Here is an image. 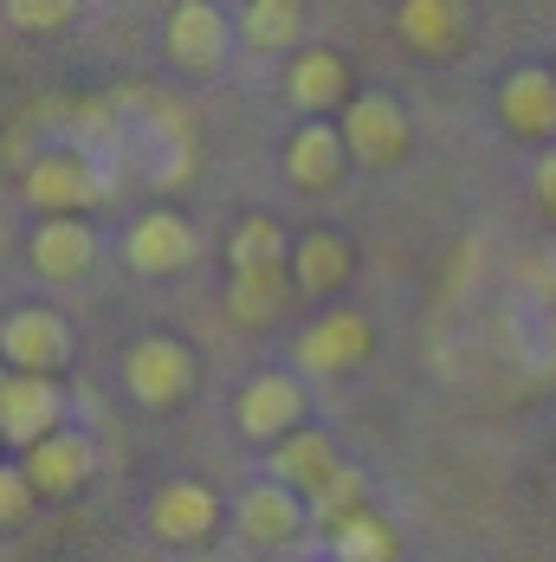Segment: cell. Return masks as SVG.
<instances>
[{"label": "cell", "mask_w": 556, "mask_h": 562, "mask_svg": "<svg viewBox=\"0 0 556 562\" xmlns=\"http://www.w3.org/2000/svg\"><path fill=\"white\" fill-rule=\"evenodd\" d=\"M194 349L181 337H143L130 342V356H123V389L136 394L143 407H156V414H168V407H181L188 394H194Z\"/></svg>", "instance_id": "6da1fadb"}, {"label": "cell", "mask_w": 556, "mask_h": 562, "mask_svg": "<svg viewBox=\"0 0 556 562\" xmlns=\"http://www.w3.org/2000/svg\"><path fill=\"white\" fill-rule=\"evenodd\" d=\"M20 194H26L40 214H85V207L104 201V175L91 169L85 149H46V156L26 162Z\"/></svg>", "instance_id": "7a4b0ae2"}, {"label": "cell", "mask_w": 556, "mask_h": 562, "mask_svg": "<svg viewBox=\"0 0 556 562\" xmlns=\"http://www.w3.org/2000/svg\"><path fill=\"white\" fill-rule=\"evenodd\" d=\"M233 524H240V537L246 543H259V550H285V543H298L304 530H311V505H304V492H291L285 479H259V485H246L240 498H233Z\"/></svg>", "instance_id": "3957f363"}, {"label": "cell", "mask_w": 556, "mask_h": 562, "mask_svg": "<svg viewBox=\"0 0 556 562\" xmlns=\"http://www.w3.org/2000/svg\"><path fill=\"white\" fill-rule=\"evenodd\" d=\"M343 143H349V162H363V169H394V162L408 156L414 130H408V111H401L394 98L369 91V98H349V104H343Z\"/></svg>", "instance_id": "277c9868"}, {"label": "cell", "mask_w": 556, "mask_h": 562, "mask_svg": "<svg viewBox=\"0 0 556 562\" xmlns=\"http://www.w3.org/2000/svg\"><path fill=\"white\" fill-rule=\"evenodd\" d=\"M65 427V394L53 375H33V369H13L7 389H0V440L7 447H40L46 434Z\"/></svg>", "instance_id": "5b68a950"}, {"label": "cell", "mask_w": 556, "mask_h": 562, "mask_svg": "<svg viewBox=\"0 0 556 562\" xmlns=\"http://www.w3.org/2000/svg\"><path fill=\"white\" fill-rule=\"evenodd\" d=\"M0 356L13 369H33V375H53L71 362V324L58 317L53 304H20L0 317Z\"/></svg>", "instance_id": "8992f818"}, {"label": "cell", "mask_w": 556, "mask_h": 562, "mask_svg": "<svg viewBox=\"0 0 556 562\" xmlns=\"http://www.w3.org/2000/svg\"><path fill=\"white\" fill-rule=\"evenodd\" d=\"M163 53L175 71H214L226 58V13L214 0H175L163 20Z\"/></svg>", "instance_id": "52a82bcc"}, {"label": "cell", "mask_w": 556, "mask_h": 562, "mask_svg": "<svg viewBox=\"0 0 556 562\" xmlns=\"http://www.w3.org/2000/svg\"><path fill=\"white\" fill-rule=\"evenodd\" d=\"M194 252H201V239H194V226L181 221L175 207H149L143 221L123 233V259H130V272H143V279L181 272Z\"/></svg>", "instance_id": "ba28073f"}, {"label": "cell", "mask_w": 556, "mask_h": 562, "mask_svg": "<svg viewBox=\"0 0 556 562\" xmlns=\"http://www.w3.org/2000/svg\"><path fill=\"white\" fill-rule=\"evenodd\" d=\"M233 420H240L246 440H266V447L285 440L291 427H304V389H298V375H278V369L253 375L240 389V401H233Z\"/></svg>", "instance_id": "9c48e42d"}, {"label": "cell", "mask_w": 556, "mask_h": 562, "mask_svg": "<svg viewBox=\"0 0 556 562\" xmlns=\"http://www.w3.org/2000/svg\"><path fill=\"white\" fill-rule=\"evenodd\" d=\"M26 259L46 284H71L98 266V233L85 226V214H46L26 239Z\"/></svg>", "instance_id": "30bf717a"}, {"label": "cell", "mask_w": 556, "mask_h": 562, "mask_svg": "<svg viewBox=\"0 0 556 562\" xmlns=\"http://www.w3.org/2000/svg\"><path fill=\"white\" fill-rule=\"evenodd\" d=\"M149 530L163 543H208L221 530V492H208L201 479H168L149 498Z\"/></svg>", "instance_id": "8fae6325"}, {"label": "cell", "mask_w": 556, "mask_h": 562, "mask_svg": "<svg viewBox=\"0 0 556 562\" xmlns=\"http://www.w3.org/2000/svg\"><path fill=\"white\" fill-rule=\"evenodd\" d=\"M369 349H376L369 317L363 311H331V317H318L298 337V369H311V375H349Z\"/></svg>", "instance_id": "7c38bea8"}, {"label": "cell", "mask_w": 556, "mask_h": 562, "mask_svg": "<svg viewBox=\"0 0 556 562\" xmlns=\"http://www.w3.org/2000/svg\"><path fill=\"white\" fill-rule=\"evenodd\" d=\"M499 123L524 143H551L556 136V71L544 65H518L499 85Z\"/></svg>", "instance_id": "4fadbf2b"}, {"label": "cell", "mask_w": 556, "mask_h": 562, "mask_svg": "<svg viewBox=\"0 0 556 562\" xmlns=\"http://www.w3.org/2000/svg\"><path fill=\"white\" fill-rule=\"evenodd\" d=\"M26 479L40 485V498H71L91 472H98V447L78 434V427H58V434H46L40 447H26Z\"/></svg>", "instance_id": "5bb4252c"}, {"label": "cell", "mask_w": 556, "mask_h": 562, "mask_svg": "<svg viewBox=\"0 0 556 562\" xmlns=\"http://www.w3.org/2000/svg\"><path fill=\"white\" fill-rule=\"evenodd\" d=\"M466 20H472L466 0H401L394 7V33L408 40V53H421V58L459 53L466 46Z\"/></svg>", "instance_id": "9a60e30c"}, {"label": "cell", "mask_w": 556, "mask_h": 562, "mask_svg": "<svg viewBox=\"0 0 556 562\" xmlns=\"http://www.w3.org/2000/svg\"><path fill=\"white\" fill-rule=\"evenodd\" d=\"M343 162H349V143H343V123L331 116H304L285 143V175L298 188H336Z\"/></svg>", "instance_id": "2e32d148"}, {"label": "cell", "mask_w": 556, "mask_h": 562, "mask_svg": "<svg viewBox=\"0 0 556 562\" xmlns=\"http://www.w3.org/2000/svg\"><path fill=\"white\" fill-rule=\"evenodd\" d=\"M356 272V246L331 233V226H311L304 239H291V279L304 297H336Z\"/></svg>", "instance_id": "e0dca14e"}, {"label": "cell", "mask_w": 556, "mask_h": 562, "mask_svg": "<svg viewBox=\"0 0 556 562\" xmlns=\"http://www.w3.org/2000/svg\"><path fill=\"white\" fill-rule=\"evenodd\" d=\"M336 465H343V452H336V440L331 434H318V427H291V434L273 440V452H266V472L285 479L291 492H304V498L331 479Z\"/></svg>", "instance_id": "ac0fdd59"}, {"label": "cell", "mask_w": 556, "mask_h": 562, "mask_svg": "<svg viewBox=\"0 0 556 562\" xmlns=\"http://www.w3.org/2000/svg\"><path fill=\"white\" fill-rule=\"evenodd\" d=\"M291 291H298L291 266H240L233 284H226V311H233L246 330H259V324H273L278 311L291 304Z\"/></svg>", "instance_id": "d6986e66"}, {"label": "cell", "mask_w": 556, "mask_h": 562, "mask_svg": "<svg viewBox=\"0 0 556 562\" xmlns=\"http://www.w3.org/2000/svg\"><path fill=\"white\" fill-rule=\"evenodd\" d=\"M285 91H291V104L304 116H331L349 104V65L336 53H298V65H291V78H285Z\"/></svg>", "instance_id": "ffe728a7"}, {"label": "cell", "mask_w": 556, "mask_h": 562, "mask_svg": "<svg viewBox=\"0 0 556 562\" xmlns=\"http://www.w3.org/2000/svg\"><path fill=\"white\" fill-rule=\"evenodd\" d=\"M240 40L259 53H285L304 40V0H246L240 13Z\"/></svg>", "instance_id": "44dd1931"}, {"label": "cell", "mask_w": 556, "mask_h": 562, "mask_svg": "<svg viewBox=\"0 0 556 562\" xmlns=\"http://www.w3.org/2000/svg\"><path fill=\"white\" fill-rule=\"evenodd\" d=\"M311 505V530H324L331 537L336 524H349L356 510H369V472H356V465H336L331 479L304 498Z\"/></svg>", "instance_id": "7402d4cb"}, {"label": "cell", "mask_w": 556, "mask_h": 562, "mask_svg": "<svg viewBox=\"0 0 556 562\" xmlns=\"http://www.w3.org/2000/svg\"><path fill=\"white\" fill-rule=\"evenodd\" d=\"M226 266L240 272V266H291V239H285V226L273 214H246V221L233 226V239H226Z\"/></svg>", "instance_id": "603a6c76"}, {"label": "cell", "mask_w": 556, "mask_h": 562, "mask_svg": "<svg viewBox=\"0 0 556 562\" xmlns=\"http://www.w3.org/2000/svg\"><path fill=\"white\" fill-rule=\"evenodd\" d=\"M394 530L376 517V510H356L349 524H336L331 530V557L336 562H394Z\"/></svg>", "instance_id": "cb8c5ba5"}, {"label": "cell", "mask_w": 556, "mask_h": 562, "mask_svg": "<svg viewBox=\"0 0 556 562\" xmlns=\"http://www.w3.org/2000/svg\"><path fill=\"white\" fill-rule=\"evenodd\" d=\"M0 7L20 33H58V26L78 20V0H0Z\"/></svg>", "instance_id": "d4e9b609"}, {"label": "cell", "mask_w": 556, "mask_h": 562, "mask_svg": "<svg viewBox=\"0 0 556 562\" xmlns=\"http://www.w3.org/2000/svg\"><path fill=\"white\" fill-rule=\"evenodd\" d=\"M40 498V485L26 479V465H0V524H20Z\"/></svg>", "instance_id": "484cf974"}, {"label": "cell", "mask_w": 556, "mask_h": 562, "mask_svg": "<svg viewBox=\"0 0 556 562\" xmlns=\"http://www.w3.org/2000/svg\"><path fill=\"white\" fill-rule=\"evenodd\" d=\"M531 194H537V207L556 221V149H544L537 156V175H531Z\"/></svg>", "instance_id": "4316f807"}, {"label": "cell", "mask_w": 556, "mask_h": 562, "mask_svg": "<svg viewBox=\"0 0 556 562\" xmlns=\"http://www.w3.org/2000/svg\"><path fill=\"white\" fill-rule=\"evenodd\" d=\"M7 375H13V362H7V356H0V389H7Z\"/></svg>", "instance_id": "83f0119b"}, {"label": "cell", "mask_w": 556, "mask_h": 562, "mask_svg": "<svg viewBox=\"0 0 556 562\" xmlns=\"http://www.w3.org/2000/svg\"><path fill=\"white\" fill-rule=\"evenodd\" d=\"M0 447H7V440H0Z\"/></svg>", "instance_id": "f1b7e54d"}]
</instances>
